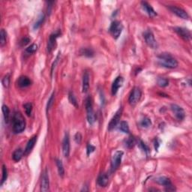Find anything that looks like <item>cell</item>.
I'll use <instances>...</instances> for the list:
<instances>
[{"instance_id":"obj_40","label":"cell","mask_w":192,"mask_h":192,"mask_svg":"<svg viewBox=\"0 0 192 192\" xmlns=\"http://www.w3.org/2000/svg\"><path fill=\"white\" fill-rule=\"evenodd\" d=\"M74 140L78 144H80L82 141V135L80 132L76 133L74 135Z\"/></svg>"},{"instance_id":"obj_20","label":"cell","mask_w":192,"mask_h":192,"mask_svg":"<svg viewBox=\"0 0 192 192\" xmlns=\"http://www.w3.org/2000/svg\"><path fill=\"white\" fill-rule=\"evenodd\" d=\"M141 5H142L143 10H145L146 12L148 14L149 17H154L157 15V13L155 12V11L153 9V8H152L148 2H141Z\"/></svg>"},{"instance_id":"obj_11","label":"cell","mask_w":192,"mask_h":192,"mask_svg":"<svg viewBox=\"0 0 192 192\" xmlns=\"http://www.w3.org/2000/svg\"><path fill=\"white\" fill-rule=\"evenodd\" d=\"M167 8H168L169 10H170L171 12H173V14H176L177 17L182 18V19L188 20V17H189L188 13H187L185 10L180 9V8L176 7V6L174 5H169L167 6Z\"/></svg>"},{"instance_id":"obj_18","label":"cell","mask_w":192,"mask_h":192,"mask_svg":"<svg viewBox=\"0 0 192 192\" xmlns=\"http://www.w3.org/2000/svg\"><path fill=\"white\" fill-rule=\"evenodd\" d=\"M36 141H37V136H34V137H32L30 140L28 141L26 148L24 149V155H28L32 152L34 147H35Z\"/></svg>"},{"instance_id":"obj_39","label":"cell","mask_w":192,"mask_h":192,"mask_svg":"<svg viewBox=\"0 0 192 192\" xmlns=\"http://www.w3.org/2000/svg\"><path fill=\"white\" fill-rule=\"evenodd\" d=\"M29 42H30V38H29L24 37L20 40V46L24 47V46H25L26 45V44H29Z\"/></svg>"},{"instance_id":"obj_7","label":"cell","mask_w":192,"mask_h":192,"mask_svg":"<svg viewBox=\"0 0 192 192\" xmlns=\"http://www.w3.org/2000/svg\"><path fill=\"white\" fill-rule=\"evenodd\" d=\"M142 92L138 87H134L131 91L129 98V102L131 106H135L140 100Z\"/></svg>"},{"instance_id":"obj_13","label":"cell","mask_w":192,"mask_h":192,"mask_svg":"<svg viewBox=\"0 0 192 192\" xmlns=\"http://www.w3.org/2000/svg\"><path fill=\"white\" fill-rule=\"evenodd\" d=\"M70 137L68 132L65 133L62 141V153L65 158H68L70 155Z\"/></svg>"},{"instance_id":"obj_4","label":"cell","mask_w":192,"mask_h":192,"mask_svg":"<svg viewBox=\"0 0 192 192\" xmlns=\"http://www.w3.org/2000/svg\"><path fill=\"white\" fill-rule=\"evenodd\" d=\"M122 24L119 21L115 20L114 22H112L110 26L109 32H110V34L112 35L114 39H117L120 36L121 33H122Z\"/></svg>"},{"instance_id":"obj_24","label":"cell","mask_w":192,"mask_h":192,"mask_svg":"<svg viewBox=\"0 0 192 192\" xmlns=\"http://www.w3.org/2000/svg\"><path fill=\"white\" fill-rule=\"evenodd\" d=\"M56 164L57 169H58V173L59 175L61 177H63L65 175V169H64L63 164H62V160L60 159H56Z\"/></svg>"},{"instance_id":"obj_9","label":"cell","mask_w":192,"mask_h":192,"mask_svg":"<svg viewBox=\"0 0 192 192\" xmlns=\"http://www.w3.org/2000/svg\"><path fill=\"white\" fill-rule=\"evenodd\" d=\"M170 109H171L172 112L173 113L176 118L178 120L182 121L185 119V114L183 107H181L176 104H172L171 106H170Z\"/></svg>"},{"instance_id":"obj_19","label":"cell","mask_w":192,"mask_h":192,"mask_svg":"<svg viewBox=\"0 0 192 192\" xmlns=\"http://www.w3.org/2000/svg\"><path fill=\"white\" fill-rule=\"evenodd\" d=\"M108 182H109V176L106 173H101L97 179V183L100 187H106Z\"/></svg>"},{"instance_id":"obj_33","label":"cell","mask_w":192,"mask_h":192,"mask_svg":"<svg viewBox=\"0 0 192 192\" xmlns=\"http://www.w3.org/2000/svg\"><path fill=\"white\" fill-rule=\"evenodd\" d=\"M38 50V45L35 44H31L29 47H28L26 49V53L28 54H32L34 53H35Z\"/></svg>"},{"instance_id":"obj_26","label":"cell","mask_w":192,"mask_h":192,"mask_svg":"<svg viewBox=\"0 0 192 192\" xmlns=\"http://www.w3.org/2000/svg\"><path fill=\"white\" fill-rule=\"evenodd\" d=\"M44 20H45V16H44V14L42 13V14H40V16H39L35 24H34V26H33L34 29H38V28L40 27L42 24H43V23L44 22Z\"/></svg>"},{"instance_id":"obj_16","label":"cell","mask_w":192,"mask_h":192,"mask_svg":"<svg viewBox=\"0 0 192 192\" xmlns=\"http://www.w3.org/2000/svg\"><path fill=\"white\" fill-rule=\"evenodd\" d=\"M123 83V78L122 77H117L116 78V80H114V82L113 83L112 85V88H111V90H112V95L113 96H115L116 95V93L119 91V88L122 87Z\"/></svg>"},{"instance_id":"obj_42","label":"cell","mask_w":192,"mask_h":192,"mask_svg":"<svg viewBox=\"0 0 192 192\" xmlns=\"http://www.w3.org/2000/svg\"><path fill=\"white\" fill-rule=\"evenodd\" d=\"M160 143H161L160 140H158V138H155V140H154V146H155V151H158V149L159 147H160Z\"/></svg>"},{"instance_id":"obj_23","label":"cell","mask_w":192,"mask_h":192,"mask_svg":"<svg viewBox=\"0 0 192 192\" xmlns=\"http://www.w3.org/2000/svg\"><path fill=\"white\" fill-rule=\"evenodd\" d=\"M2 110L3 113V116H4L5 122L6 124H8L9 122V118H10V110L9 107L6 106V105H3L2 107Z\"/></svg>"},{"instance_id":"obj_41","label":"cell","mask_w":192,"mask_h":192,"mask_svg":"<svg viewBox=\"0 0 192 192\" xmlns=\"http://www.w3.org/2000/svg\"><path fill=\"white\" fill-rule=\"evenodd\" d=\"M95 149H96V147H93V146L91 145V144H88L87 149H86V150H87V155H89L90 154L92 153V152L95 151Z\"/></svg>"},{"instance_id":"obj_12","label":"cell","mask_w":192,"mask_h":192,"mask_svg":"<svg viewBox=\"0 0 192 192\" xmlns=\"http://www.w3.org/2000/svg\"><path fill=\"white\" fill-rule=\"evenodd\" d=\"M50 188V179H49L48 171L46 169L44 171L42 176V181H41V191L42 192H46L49 191Z\"/></svg>"},{"instance_id":"obj_1","label":"cell","mask_w":192,"mask_h":192,"mask_svg":"<svg viewBox=\"0 0 192 192\" xmlns=\"http://www.w3.org/2000/svg\"><path fill=\"white\" fill-rule=\"evenodd\" d=\"M11 125H12V131L14 134H20L25 130V118L20 112L14 113L11 120Z\"/></svg>"},{"instance_id":"obj_25","label":"cell","mask_w":192,"mask_h":192,"mask_svg":"<svg viewBox=\"0 0 192 192\" xmlns=\"http://www.w3.org/2000/svg\"><path fill=\"white\" fill-rule=\"evenodd\" d=\"M118 129L120 131H122V132L127 133V134H129V131H130L129 124H128L127 122H125V121H122V122H120L119 127H118Z\"/></svg>"},{"instance_id":"obj_38","label":"cell","mask_w":192,"mask_h":192,"mask_svg":"<svg viewBox=\"0 0 192 192\" xmlns=\"http://www.w3.org/2000/svg\"><path fill=\"white\" fill-rule=\"evenodd\" d=\"M54 96H55V93L53 92V94L50 96V98H49L48 100V102H47V111H48L50 109V107H52L53 104V101H54Z\"/></svg>"},{"instance_id":"obj_36","label":"cell","mask_w":192,"mask_h":192,"mask_svg":"<svg viewBox=\"0 0 192 192\" xmlns=\"http://www.w3.org/2000/svg\"><path fill=\"white\" fill-rule=\"evenodd\" d=\"M2 83L3 86H4L5 88L9 87V84H10V74H6L5 76L3 78L2 80Z\"/></svg>"},{"instance_id":"obj_27","label":"cell","mask_w":192,"mask_h":192,"mask_svg":"<svg viewBox=\"0 0 192 192\" xmlns=\"http://www.w3.org/2000/svg\"><path fill=\"white\" fill-rule=\"evenodd\" d=\"M80 53L86 57H92L94 56V51L91 48H82Z\"/></svg>"},{"instance_id":"obj_21","label":"cell","mask_w":192,"mask_h":192,"mask_svg":"<svg viewBox=\"0 0 192 192\" xmlns=\"http://www.w3.org/2000/svg\"><path fill=\"white\" fill-rule=\"evenodd\" d=\"M89 89V74L87 71H85L83 77V86H82V92L86 93Z\"/></svg>"},{"instance_id":"obj_31","label":"cell","mask_w":192,"mask_h":192,"mask_svg":"<svg viewBox=\"0 0 192 192\" xmlns=\"http://www.w3.org/2000/svg\"><path fill=\"white\" fill-rule=\"evenodd\" d=\"M152 125V122H151V119L148 117H144L142 120L140 121V125L143 128H149V126Z\"/></svg>"},{"instance_id":"obj_8","label":"cell","mask_w":192,"mask_h":192,"mask_svg":"<svg viewBox=\"0 0 192 192\" xmlns=\"http://www.w3.org/2000/svg\"><path fill=\"white\" fill-rule=\"evenodd\" d=\"M155 183H157L158 184H159V185H164V186L166 188V191H175V188L174 186L173 185V184H172L171 181H170V179L169 178H167V177H165V176H159V177H157L156 179H155Z\"/></svg>"},{"instance_id":"obj_2","label":"cell","mask_w":192,"mask_h":192,"mask_svg":"<svg viewBox=\"0 0 192 192\" xmlns=\"http://www.w3.org/2000/svg\"><path fill=\"white\" fill-rule=\"evenodd\" d=\"M158 63L163 67L167 68H176L178 66V62L174 57L170 53H163L158 56Z\"/></svg>"},{"instance_id":"obj_3","label":"cell","mask_w":192,"mask_h":192,"mask_svg":"<svg viewBox=\"0 0 192 192\" xmlns=\"http://www.w3.org/2000/svg\"><path fill=\"white\" fill-rule=\"evenodd\" d=\"M85 106H86V114H87V120L90 125H93L96 122V117L93 110L92 101L90 96H88L85 101Z\"/></svg>"},{"instance_id":"obj_15","label":"cell","mask_w":192,"mask_h":192,"mask_svg":"<svg viewBox=\"0 0 192 192\" xmlns=\"http://www.w3.org/2000/svg\"><path fill=\"white\" fill-rule=\"evenodd\" d=\"M175 32L178 34L183 40L189 41L191 38V33L188 29L183 27H176L174 29Z\"/></svg>"},{"instance_id":"obj_17","label":"cell","mask_w":192,"mask_h":192,"mask_svg":"<svg viewBox=\"0 0 192 192\" xmlns=\"http://www.w3.org/2000/svg\"><path fill=\"white\" fill-rule=\"evenodd\" d=\"M17 84L20 88H26L32 84V80L28 77L21 76L18 78Z\"/></svg>"},{"instance_id":"obj_43","label":"cell","mask_w":192,"mask_h":192,"mask_svg":"<svg viewBox=\"0 0 192 192\" xmlns=\"http://www.w3.org/2000/svg\"><path fill=\"white\" fill-rule=\"evenodd\" d=\"M54 2H47V4H48V5H47V14L48 15H50V13H51V9H52V5L53 4Z\"/></svg>"},{"instance_id":"obj_5","label":"cell","mask_w":192,"mask_h":192,"mask_svg":"<svg viewBox=\"0 0 192 192\" xmlns=\"http://www.w3.org/2000/svg\"><path fill=\"white\" fill-rule=\"evenodd\" d=\"M124 152L122 151H116L114 154L111 160V171L114 172L120 166Z\"/></svg>"},{"instance_id":"obj_32","label":"cell","mask_w":192,"mask_h":192,"mask_svg":"<svg viewBox=\"0 0 192 192\" xmlns=\"http://www.w3.org/2000/svg\"><path fill=\"white\" fill-rule=\"evenodd\" d=\"M158 84L161 87H166L169 85V80L167 78H160L158 79Z\"/></svg>"},{"instance_id":"obj_22","label":"cell","mask_w":192,"mask_h":192,"mask_svg":"<svg viewBox=\"0 0 192 192\" xmlns=\"http://www.w3.org/2000/svg\"><path fill=\"white\" fill-rule=\"evenodd\" d=\"M24 155V152H23V149L19 148L17 149H16L12 154V158L14 161L18 162L21 160L22 158L23 155Z\"/></svg>"},{"instance_id":"obj_28","label":"cell","mask_w":192,"mask_h":192,"mask_svg":"<svg viewBox=\"0 0 192 192\" xmlns=\"http://www.w3.org/2000/svg\"><path fill=\"white\" fill-rule=\"evenodd\" d=\"M0 35H1V39H0V45L1 47H3L5 44H6V42H7V32L4 29H1V33H0Z\"/></svg>"},{"instance_id":"obj_34","label":"cell","mask_w":192,"mask_h":192,"mask_svg":"<svg viewBox=\"0 0 192 192\" xmlns=\"http://www.w3.org/2000/svg\"><path fill=\"white\" fill-rule=\"evenodd\" d=\"M136 144V140L134 137H130L125 142V146L129 149H131L134 147V146Z\"/></svg>"},{"instance_id":"obj_14","label":"cell","mask_w":192,"mask_h":192,"mask_svg":"<svg viewBox=\"0 0 192 192\" xmlns=\"http://www.w3.org/2000/svg\"><path fill=\"white\" fill-rule=\"evenodd\" d=\"M122 108L120 107L119 110H118L117 112L115 114L114 117L111 119L110 122H109V125H108V129H109L110 131L113 130V129H115V128L117 126V125L119 124L121 116H122Z\"/></svg>"},{"instance_id":"obj_29","label":"cell","mask_w":192,"mask_h":192,"mask_svg":"<svg viewBox=\"0 0 192 192\" xmlns=\"http://www.w3.org/2000/svg\"><path fill=\"white\" fill-rule=\"evenodd\" d=\"M24 110H25L26 114L28 116H30L31 115H32V109H33V106H32V104L29 102L26 103V104L24 105Z\"/></svg>"},{"instance_id":"obj_10","label":"cell","mask_w":192,"mask_h":192,"mask_svg":"<svg viewBox=\"0 0 192 192\" xmlns=\"http://www.w3.org/2000/svg\"><path fill=\"white\" fill-rule=\"evenodd\" d=\"M61 35V32L60 30L56 31V32H53L49 37L48 42H47V51L48 53H51L52 50L56 46V39L58 38Z\"/></svg>"},{"instance_id":"obj_6","label":"cell","mask_w":192,"mask_h":192,"mask_svg":"<svg viewBox=\"0 0 192 192\" xmlns=\"http://www.w3.org/2000/svg\"><path fill=\"white\" fill-rule=\"evenodd\" d=\"M143 38L146 43H147V44L149 47H150L152 49H157L158 47L157 42L156 40H155V36H154L152 31L149 30V29L143 33Z\"/></svg>"},{"instance_id":"obj_35","label":"cell","mask_w":192,"mask_h":192,"mask_svg":"<svg viewBox=\"0 0 192 192\" xmlns=\"http://www.w3.org/2000/svg\"><path fill=\"white\" fill-rule=\"evenodd\" d=\"M8 178V170L7 167L5 165H2V180H1V185H3V183L6 181Z\"/></svg>"},{"instance_id":"obj_30","label":"cell","mask_w":192,"mask_h":192,"mask_svg":"<svg viewBox=\"0 0 192 192\" xmlns=\"http://www.w3.org/2000/svg\"><path fill=\"white\" fill-rule=\"evenodd\" d=\"M68 99H69V101L71 102V104L72 105H74L76 107H78V101H77V98L75 97L74 94L72 92H70L69 94H68Z\"/></svg>"},{"instance_id":"obj_37","label":"cell","mask_w":192,"mask_h":192,"mask_svg":"<svg viewBox=\"0 0 192 192\" xmlns=\"http://www.w3.org/2000/svg\"><path fill=\"white\" fill-rule=\"evenodd\" d=\"M139 146H140V149H142L143 151L144 152H145L146 154H147V155H148V154L149 153V152H150V151H149V147H147V145H146V143H143V142L142 140H139Z\"/></svg>"}]
</instances>
